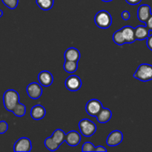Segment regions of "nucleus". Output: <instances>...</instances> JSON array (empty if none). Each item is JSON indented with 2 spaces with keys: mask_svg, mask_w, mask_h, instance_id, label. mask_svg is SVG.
<instances>
[{
  "mask_svg": "<svg viewBox=\"0 0 152 152\" xmlns=\"http://www.w3.org/2000/svg\"><path fill=\"white\" fill-rule=\"evenodd\" d=\"M94 22L98 28L108 29L112 23V18L111 14L106 10H99L95 16Z\"/></svg>",
  "mask_w": 152,
  "mask_h": 152,
  "instance_id": "obj_3",
  "label": "nucleus"
},
{
  "mask_svg": "<svg viewBox=\"0 0 152 152\" xmlns=\"http://www.w3.org/2000/svg\"><path fill=\"white\" fill-rule=\"evenodd\" d=\"M95 151H107V149L106 148H105V147L102 146V145H99V146H96V148H95Z\"/></svg>",
  "mask_w": 152,
  "mask_h": 152,
  "instance_id": "obj_31",
  "label": "nucleus"
},
{
  "mask_svg": "<svg viewBox=\"0 0 152 152\" xmlns=\"http://www.w3.org/2000/svg\"><path fill=\"white\" fill-rule=\"evenodd\" d=\"M32 149L31 141L28 137H21L15 142L13 151L16 152H30Z\"/></svg>",
  "mask_w": 152,
  "mask_h": 152,
  "instance_id": "obj_6",
  "label": "nucleus"
},
{
  "mask_svg": "<svg viewBox=\"0 0 152 152\" xmlns=\"http://www.w3.org/2000/svg\"><path fill=\"white\" fill-rule=\"evenodd\" d=\"M12 112L13 113L15 116L18 117H22L23 116H25V113H26V107L24 104L21 103V102H18L16 104V106L14 107L13 110L12 111Z\"/></svg>",
  "mask_w": 152,
  "mask_h": 152,
  "instance_id": "obj_22",
  "label": "nucleus"
},
{
  "mask_svg": "<svg viewBox=\"0 0 152 152\" xmlns=\"http://www.w3.org/2000/svg\"><path fill=\"white\" fill-rule=\"evenodd\" d=\"M45 146L47 149L50 151H55L59 148V145L54 141V140L51 137V136L47 137L45 140Z\"/></svg>",
  "mask_w": 152,
  "mask_h": 152,
  "instance_id": "obj_21",
  "label": "nucleus"
},
{
  "mask_svg": "<svg viewBox=\"0 0 152 152\" xmlns=\"http://www.w3.org/2000/svg\"><path fill=\"white\" fill-rule=\"evenodd\" d=\"M151 7L148 4H142L137 9V17L138 19L142 23L147 22L148 18L151 15Z\"/></svg>",
  "mask_w": 152,
  "mask_h": 152,
  "instance_id": "obj_11",
  "label": "nucleus"
},
{
  "mask_svg": "<svg viewBox=\"0 0 152 152\" xmlns=\"http://www.w3.org/2000/svg\"><path fill=\"white\" fill-rule=\"evenodd\" d=\"M8 129V125L7 122L4 120H1L0 121V134H3L5 133Z\"/></svg>",
  "mask_w": 152,
  "mask_h": 152,
  "instance_id": "obj_26",
  "label": "nucleus"
},
{
  "mask_svg": "<svg viewBox=\"0 0 152 152\" xmlns=\"http://www.w3.org/2000/svg\"><path fill=\"white\" fill-rule=\"evenodd\" d=\"M121 17L123 20H125V21L129 20V19L131 18L130 13H129V11H127V10H124V11L122 12Z\"/></svg>",
  "mask_w": 152,
  "mask_h": 152,
  "instance_id": "obj_27",
  "label": "nucleus"
},
{
  "mask_svg": "<svg viewBox=\"0 0 152 152\" xmlns=\"http://www.w3.org/2000/svg\"><path fill=\"white\" fill-rule=\"evenodd\" d=\"M64 58H65V60L74 61V62H78L80 59V50L76 48H69L65 51Z\"/></svg>",
  "mask_w": 152,
  "mask_h": 152,
  "instance_id": "obj_16",
  "label": "nucleus"
},
{
  "mask_svg": "<svg viewBox=\"0 0 152 152\" xmlns=\"http://www.w3.org/2000/svg\"><path fill=\"white\" fill-rule=\"evenodd\" d=\"M134 77L141 82L152 80V65L149 64H141L134 74Z\"/></svg>",
  "mask_w": 152,
  "mask_h": 152,
  "instance_id": "obj_2",
  "label": "nucleus"
},
{
  "mask_svg": "<svg viewBox=\"0 0 152 152\" xmlns=\"http://www.w3.org/2000/svg\"><path fill=\"white\" fill-rule=\"evenodd\" d=\"M102 108V103L100 101L96 99H92L86 103V111L91 117H96Z\"/></svg>",
  "mask_w": 152,
  "mask_h": 152,
  "instance_id": "obj_5",
  "label": "nucleus"
},
{
  "mask_svg": "<svg viewBox=\"0 0 152 152\" xmlns=\"http://www.w3.org/2000/svg\"><path fill=\"white\" fill-rule=\"evenodd\" d=\"M65 141L70 146H77L81 141V135L77 131H71L65 135Z\"/></svg>",
  "mask_w": 152,
  "mask_h": 152,
  "instance_id": "obj_10",
  "label": "nucleus"
},
{
  "mask_svg": "<svg viewBox=\"0 0 152 152\" xmlns=\"http://www.w3.org/2000/svg\"><path fill=\"white\" fill-rule=\"evenodd\" d=\"M19 102V95L16 90L8 89L5 91L3 94V104L7 111L12 112L14 107Z\"/></svg>",
  "mask_w": 152,
  "mask_h": 152,
  "instance_id": "obj_1",
  "label": "nucleus"
},
{
  "mask_svg": "<svg viewBox=\"0 0 152 152\" xmlns=\"http://www.w3.org/2000/svg\"><path fill=\"white\" fill-rule=\"evenodd\" d=\"M123 140V134L120 131L115 130L109 134L106 140V143L108 146L115 147L120 145Z\"/></svg>",
  "mask_w": 152,
  "mask_h": 152,
  "instance_id": "obj_9",
  "label": "nucleus"
},
{
  "mask_svg": "<svg viewBox=\"0 0 152 152\" xmlns=\"http://www.w3.org/2000/svg\"><path fill=\"white\" fill-rule=\"evenodd\" d=\"M39 83L44 87H48L53 83V77L50 72L48 71H42L38 75Z\"/></svg>",
  "mask_w": 152,
  "mask_h": 152,
  "instance_id": "obj_12",
  "label": "nucleus"
},
{
  "mask_svg": "<svg viewBox=\"0 0 152 152\" xmlns=\"http://www.w3.org/2000/svg\"><path fill=\"white\" fill-rule=\"evenodd\" d=\"M145 25H146L147 28H148L150 31H152V14L150 16V17L148 18L147 22H145Z\"/></svg>",
  "mask_w": 152,
  "mask_h": 152,
  "instance_id": "obj_29",
  "label": "nucleus"
},
{
  "mask_svg": "<svg viewBox=\"0 0 152 152\" xmlns=\"http://www.w3.org/2000/svg\"><path fill=\"white\" fill-rule=\"evenodd\" d=\"M26 91L30 98L37 99L42 95V88L41 85L37 83H31L27 86Z\"/></svg>",
  "mask_w": 152,
  "mask_h": 152,
  "instance_id": "obj_7",
  "label": "nucleus"
},
{
  "mask_svg": "<svg viewBox=\"0 0 152 152\" xmlns=\"http://www.w3.org/2000/svg\"><path fill=\"white\" fill-rule=\"evenodd\" d=\"M121 31L123 32V37L126 43H133L136 41L134 34V28L130 25H126L121 28Z\"/></svg>",
  "mask_w": 152,
  "mask_h": 152,
  "instance_id": "obj_15",
  "label": "nucleus"
},
{
  "mask_svg": "<svg viewBox=\"0 0 152 152\" xmlns=\"http://www.w3.org/2000/svg\"><path fill=\"white\" fill-rule=\"evenodd\" d=\"M102 1H105V2H109V1H113V0H102Z\"/></svg>",
  "mask_w": 152,
  "mask_h": 152,
  "instance_id": "obj_33",
  "label": "nucleus"
},
{
  "mask_svg": "<svg viewBox=\"0 0 152 152\" xmlns=\"http://www.w3.org/2000/svg\"><path fill=\"white\" fill-rule=\"evenodd\" d=\"M65 135L66 134L65 133L63 130L62 129H56L54 132H53L51 135V137L54 140L55 142L58 144V145L60 146L64 142H65Z\"/></svg>",
  "mask_w": 152,
  "mask_h": 152,
  "instance_id": "obj_18",
  "label": "nucleus"
},
{
  "mask_svg": "<svg viewBox=\"0 0 152 152\" xmlns=\"http://www.w3.org/2000/svg\"><path fill=\"white\" fill-rule=\"evenodd\" d=\"M2 16H3V11L0 9V18H1Z\"/></svg>",
  "mask_w": 152,
  "mask_h": 152,
  "instance_id": "obj_32",
  "label": "nucleus"
},
{
  "mask_svg": "<svg viewBox=\"0 0 152 152\" xmlns=\"http://www.w3.org/2000/svg\"><path fill=\"white\" fill-rule=\"evenodd\" d=\"M65 87L71 91H77L82 87V80L78 76L71 75L65 80Z\"/></svg>",
  "mask_w": 152,
  "mask_h": 152,
  "instance_id": "obj_8",
  "label": "nucleus"
},
{
  "mask_svg": "<svg viewBox=\"0 0 152 152\" xmlns=\"http://www.w3.org/2000/svg\"><path fill=\"white\" fill-rule=\"evenodd\" d=\"M63 68L67 73L72 74V73L77 71L78 69V63H77V62H74V61L65 60Z\"/></svg>",
  "mask_w": 152,
  "mask_h": 152,
  "instance_id": "obj_19",
  "label": "nucleus"
},
{
  "mask_svg": "<svg viewBox=\"0 0 152 152\" xmlns=\"http://www.w3.org/2000/svg\"><path fill=\"white\" fill-rule=\"evenodd\" d=\"M146 45H147V47H148V48L152 51V34L151 35L148 36V37L147 38Z\"/></svg>",
  "mask_w": 152,
  "mask_h": 152,
  "instance_id": "obj_28",
  "label": "nucleus"
},
{
  "mask_svg": "<svg viewBox=\"0 0 152 152\" xmlns=\"http://www.w3.org/2000/svg\"><path fill=\"white\" fill-rule=\"evenodd\" d=\"M134 34L136 40L142 41L147 39L149 36V29L146 25H138L134 28Z\"/></svg>",
  "mask_w": 152,
  "mask_h": 152,
  "instance_id": "obj_13",
  "label": "nucleus"
},
{
  "mask_svg": "<svg viewBox=\"0 0 152 152\" xmlns=\"http://www.w3.org/2000/svg\"><path fill=\"white\" fill-rule=\"evenodd\" d=\"M80 133L84 137H90L96 132V126L94 122L88 119H83L79 123Z\"/></svg>",
  "mask_w": 152,
  "mask_h": 152,
  "instance_id": "obj_4",
  "label": "nucleus"
},
{
  "mask_svg": "<svg viewBox=\"0 0 152 152\" xmlns=\"http://www.w3.org/2000/svg\"><path fill=\"white\" fill-rule=\"evenodd\" d=\"M113 41L115 44L118 45H123L124 44H126V40L123 37L121 29L115 31L114 34H113Z\"/></svg>",
  "mask_w": 152,
  "mask_h": 152,
  "instance_id": "obj_23",
  "label": "nucleus"
},
{
  "mask_svg": "<svg viewBox=\"0 0 152 152\" xmlns=\"http://www.w3.org/2000/svg\"><path fill=\"white\" fill-rule=\"evenodd\" d=\"M111 117L112 113L111 110L108 108H102L96 117L99 123H106L111 120Z\"/></svg>",
  "mask_w": 152,
  "mask_h": 152,
  "instance_id": "obj_17",
  "label": "nucleus"
},
{
  "mask_svg": "<svg viewBox=\"0 0 152 152\" xmlns=\"http://www.w3.org/2000/svg\"><path fill=\"white\" fill-rule=\"evenodd\" d=\"M126 1L129 4H131V5H136V4H138L139 3H140L142 0H126Z\"/></svg>",
  "mask_w": 152,
  "mask_h": 152,
  "instance_id": "obj_30",
  "label": "nucleus"
},
{
  "mask_svg": "<svg viewBox=\"0 0 152 152\" xmlns=\"http://www.w3.org/2000/svg\"><path fill=\"white\" fill-rule=\"evenodd\" d=\"M95 148L96 147L94 146L92 142H86L83 144V147H82V151H95Z\"/></svg>",
  "mask_w": 152,
  "mask_h": 152,
  "instance_id": "obj_25",
  "label": "nucleus"
},
{
  "mask_svg": "<svg viewBox=\"0 0 152 152\" xmlns=\"http://www.w3.org/2000/svg\"><path fill=\"white\" fill-rule=\"evenodd\" d=\"M36 2L41 10L47 11L53 7L54 0H36Z\"/></svg>",
  "mask_w": 152,
  "mask_h": 152,
  "instance_id": "obj_20",
  "label": "nucleus"
},
{
  "mask_svg": "<svg viewBox=\"0 0 152 152\" xmlns=\"http://www.w3.org/2000/svg\"><path fill=\"white\" fill-rule=\"evenodd\" d=\"M46 114V110L44 106L41 105H37L32 107L31 110V116L34 120H40L45 117Z\"/></svg>",
  "mask_w": 152,
  "mask_h": 152,
  "instance_id": "obj_14",
  "label": "nucleus"
},
{
  "mask_svg": "<svg viewBox=\"0 0 152 152\" xmlns=\"http://www.w3.org/2000/svg\"><path fill=\"white\" fill-rule=\"evenodd\" d=\"M1 1L6 7L11 10L16 8L19 4V0H1Z\"/></svg>",
  "mask_w": 152,
  "mask_h": 152,
  "instance_id": "obj_24",
  "label": "nucleus"
}]
</instances>
